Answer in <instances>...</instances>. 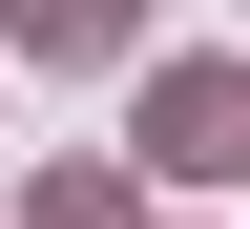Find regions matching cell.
Instances as JSON below:
<instances>
[{
	"instance_id": "1",
	"label": "cell",
	"mask_w": 250,
	"mask_h": 229,
	"mask_svg": "<svg viewBox=\"0 0 250 229\" xmlns=\"http://www.w3.org/2000/svg\"><path fill=\"white\" fill-rule=\"evenodd\" d=\"M146 146H167L188 187H229L250 167V83H229V62H167V83H146Z\"/></svg>"
},
{
	"instance_id": "2",
	"label": "cell",
	"mask_w": 250,
	"mask_h": 229,
	"mask_svg": "<svg viewBox=\"0 0 250 229\" xmlns=\"http://www.w3.org/2000/svg\"><path fill=\"white\" fill-rule=\"evenodd\" d=\"M21 42H42V62H125V42H146V0H21Z\"/></svg>"
}]
</instances>
